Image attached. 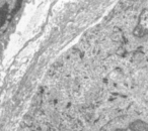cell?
Here are the masks:
<instances>
[{
    "mask_svg": "<svg viewBox=\"0 0 148 131\" xmlns=\"http://www.w3.org/2000/svg\"><path fill=\"white\" fill-rule=\"evenodd\" d=\"M121 131H148V125L145 123L137 122V123L131 124L128 127L124 128Z\"/></svg>",
    "mask_w": 148,
    "mask_h": 131,
    "instance_id": "6da1fadb",
    "label": "cell"
}]
</instances>
